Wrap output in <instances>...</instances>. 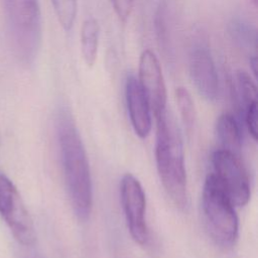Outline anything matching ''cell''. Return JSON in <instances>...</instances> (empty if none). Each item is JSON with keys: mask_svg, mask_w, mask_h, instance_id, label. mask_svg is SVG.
<instances>
[{"mask_svg": "<svg viewBox=\"0 0 258 258\" xmlns=\"http://www.w3.org/2000/svg\"><path fill=\"white\" fill-rule=\"evenodd\" d=\"M100 25L96 18H87L81 28V52L85 63L93 67L98 56Z\"/></svg>", "mask_w": 258, "mask_h": 258, "instance_id": "7c38bea8", "label": "cell"}, {"mask_svg": "<svg viewBox=\"0 0 258 258\" xmlns=\"http://www.w3.org/2000/svg\"><path fill=\"white\" fill-rule=\"evenodd\" d=\"M120 199L132 239L139 245H146L149 241V230L145 218V194L139 180L131 173H126L121 179Z\"/></svg>", "mask_w": 258, "mask_h": 258, "instance_id": "52a82bcc", "label": "cell"}, {"mask_svg": "<svg viewBox=\"0 0 258 258\" xmlns=\"http://www.w3.org/2000/svg\"><path fill=\"white\" fill-rule=\"evenodd\" d=\"M189 73L200 93L208 101H215L219 96V77L209 46L197 42L189 53Z\"/></svg>", "mask_w": 258, "mask_h": 258, "instance_id": "9c48e42d", "label": "cell"}, {"mask_svg": "<svg viewBox=\"0 0 258 258\" xmlns=\"http://www.w3.org/2000/svg\"><path fill=\"white\" fill-rule=\"evenodd\" d=\"M229 31L233 39L244 47H256V33L247 23L241 20H233L230 23Z\"/></svg>", "mask_w": 258, "mask_h": 258, "instance_id": "e0dca14e", "label": "cell"}, {"mask_svg": "<svg viewBox=\"0 0 258 258\" xmlns=\"http://www.w3.org/2000/svg\"><path fill=\"white\" fill-rule=\"evenodd\" d=\"M214 175L237 207L248 204L251 196L249 177L239 155L226 149H218L212 155Z\"/></svg>", "mask_w": 258, "mask_h": 258, "instance_id": "8992f818", "label": "cell"}, {"mask_svg": "<svg viewBox=\"0 0 258 258\" xmlns=\"http://www.w3.org/2000/svg\"><path fill=\"white\" fill-rule=\"evenodd\" d=\"M125 98L134 132L140 138H146L152 125L151 108L138 79L132 74L128 75L126 79Z\"/></svg>", "mask_w": 258, "mask_h": 258, "instance_id": "30bf717a", "label": "cell"}, {"mask_svg": "<svg viewBox=\"0 0 258 258\" xmlns=\"http://www.w3.org/2000/svg\"><path fill=\"white\" fill-rule=\"evenodd\" d=\"M10 45L18 62L34 63L41 44L39 0H1Z\"/></svg>", "mask_w": 258, "mask_h": 258, "instance_id": "3957f363", "label": "cell"}, {"mask_svg": "<svg viewBox=\"0 0 258 258\" xmlns=\"http://www.w3.org/2000/svg\"><path fill=\"white\" fill-rule=\"evenodd\" d=\"M111 5L122 22H126L134 6V0H110Z\"/></svg>", "mask_w": 258, "mask_h": 258, "instance_id": "d6986e66", "label": "cell"}, {"mask_svg": "<svg viewBox=\"0 0 258 258\" xmlns=\"http://www.w3.org/2000/svg\"><path fill=\"white\" fill-rule=\"evenodd\" d=\"M253 1V3H254V5L255 6H257V3H258V0H252Z\"/></svg>", "mask_w": 258, "mask_h": 258, "instance_id": "ffe728a7", "label": "cell"}, {"mask_svg": "<svg viewBox=\"0 0 258 258\" xmlns=\"http://www.w3.org/2000/svg\"><path fill=\"white\" fill-rule=\"evenodd\" d=\"M234 90L240 105L243 106V111L252 104L257 103L256 85L245 71L239 70L236 72Z\"/></svg>", "mask_w": 258, "mask_h": 258, "instance_id": "5bb4252c", "label": "cell"}, {"mask_svg": "<svg viewBox=\"0 0 258 258\" xmlns=\"http://www.w3.org/2000/svg\"><path fill=\"white\" fill-rule=\"evenodd\" d=\"M175 100L181 120L184 126L190 130L195 123L196 111L189 92L184 87H177L175 89Z\"/></svg>", "mask_w": 258, "mask_h": 258, "instance_id": "9a60e30c", "label": "cell"}, {"mask_svg": "<svg viewBox=\"0 0 258 258\" xmlns=\"http://www.w3.org/2000/svg\"><path fill=\"white\" fill-rule=\"evenodd\" d=\"M0 215L15 239L24 246L35 243L33 221L14 183L0 172Z\"/></svg>", "mask_w": 258, "mask_h": 258, "instance_id": "5b68a950", "label": "cell"}, {"mask_svg": "<svg viewBox=\"0 0 258 258\" xmlns=\"http://www.w3.org/2000/svg\"><path fill=\"white\" fill-rule=\"evenodd\" d=\"M155 161L158 175L172 202L184 209L188 197L180 132L167 111L155 115Z\"/></svg>", "mask_w": 258, "mask_h": 258, "instance_id": "7a4b0ae2", "label": "cell"}, {"mask_svg": "<svg viewBox=\"0 0 258 258\" xmlns=\"http://www.w3.org/2000/svg\"><path fill=\"white\" fill-rule=\"evenodd\" d=\"M51 4L60 26L69 31L77 17L78 0H51Z\"/></svg>", "mask_w": 258, "mask_h": 258, "instance_id": "2e32d148", "label": "cell"}, {"mask_svg": "<svg viewBox=\"0 0 258 258\" xmlns=\"http://www.w3.org/2000/svg\"><path fill=\"white\" fill-rule=\"evenodd\" d=\"M57 138L68 194L79 220L86 221L93 207V185L87 152L80 133L66 110L57 116Z\"/></svg>", "mask_w": 258, "mask_h": 258, "instance_id": "6da1fadb", "label": "cell"}, {"mask_svg": "<svg viewBox=\"0 0 258 258\" xmlns=\"http://www.w3.org/2000/svg\"><path fill=\"white\" fill-rule=\"evenodd\" d=\"M0 140H1V139H0Z\"/></svg>", "mask_w": 258, "mask_h": 258, "instance_id": "44dd1931", "label": "cell"}, {"mask_svg": "<svg viewBox=\"0 0 258 258\" xmlns=\"http://www.w3.org/2000/svg\"><path fill=\"white\" fill-rule=\"evenodd\" d=\"M216 133L222 148L239 155L242 139L239 124L230 113L221 114L216 122Z\"/></svg>", "mask_w": 258, "mask_h": 258, "instance_id": "8fae6325", "label": "cell"}, {"mask_svg": "<svg viewBox=\"0 0 258 258\" xmlns=\"http://www.w3.org/2000/svg\"><path fill=\"white\" fill-rule=\"evenodd\" d=\"M243 112L244 121L248 132L254 140H257V103L252 104Z\"/></svg>", "mask_w": 258, "mask_h": 258, "instance_id": "ac0fdd59", "label": "cell"}, {"mask_svg": "<svg viewBox=\"0 0 258 258\" xmlns=\"http://www.w3.org/2000/svg\"><path fill=\"white\" fill-rule=\"evenodd\" d=\"M138 82L154 115L166 111L167 93L161 66L155 53L150 49H144L140 54Z\"/></svg>", "mask_w": 258, "mask_h": 258, "instance_id": "ba28073f", "label": "cell"}, {"mask_svg": "<svg viewBox=\"0 0 258 258\" xmlns=\"http://www.w3.org/2000/svg\"><path fill=\"white\" fill-rule=\"evenodd\" d=\"M234 207L216 176L209 174L202 194L204 220L212 239L224 248L231 247L238 237L239 223Z\"/></svg>", "mask_w": 258, "mask_h": 258, "instance_id": "277c9868", "label": "cell"}, {"mask_svg": "<svg viewBox=\"0 0 258 258\" xmlns=\"http://www.w3.org/2000/svg\"><path fill=\"white\" fill-rule=\"evenodd\" d=\"M154 30L156 39L160 49H162L165 55H170L171 51V39H170V29L168 22V10L167 3L162 0L154 15Z\"/></svg>", "mask_w": 258, "mask_h": 258, "instance_id": "4fadbf2b", "label": "cell"}]
</instances>
